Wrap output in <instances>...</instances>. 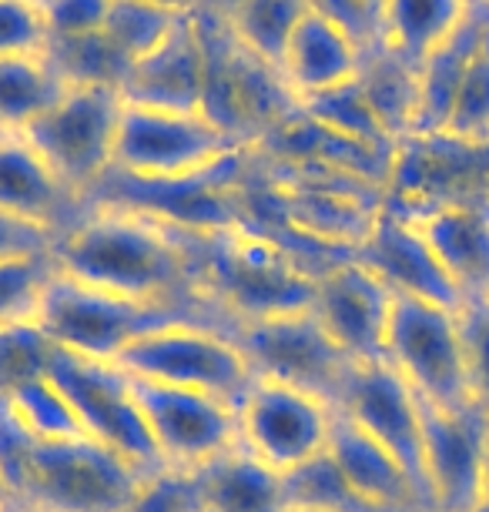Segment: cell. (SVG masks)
<instances>
[{
    "instance_id": "cell-1",
    "label": "cell",
    "mask_w": 489,
    "mask_h": 512,
    "mask_svg": "<svg viewBox=\"0 0 489 512\" xmlns=\"http://www.w3.org/2000/svg\"><path fill=\"white\" fill-rule=\"evenodd\" d=\"M54 265L57 272L84 285L134 302L188 305L222 318L198 292L185 231H175L138 211L84 208V215L64 235H57Z\"/></svg>"
},
{
    "instance_id": "cell-2",
    "label": "cell",
    "mask_w": 489,
    "mask_h": 512,
    "mask_svg": "<svg viewBox=\"0 0 489 512\" xmlns=\"http://www.w3.org/2000/svg\"><path fill=\"white\" fill-rule=\"evenodd\" d=\"M198 292L228 328L255 318L312 308L315 278L299 258L252 228H228L212 235L185 231Z\"/></svg>"
},
{
    "instance_id": "cell-3",
    "label": "cell",
    "mask_w": 489,
    "mask_h": 512,
    "mask_svg": "<svg viewBox=\"0 0 489 512\" xmlns=\"http://www.w3.org/2000/svg\"><path fill=\"white\" fill-rule=\"evenodd\" d=\"M255 168V148H238L212 168L185 178H134L111 168L88 195L84 208H124L175 231L212 235L242 228L245 185Z\"/></svg>"
},
{
    "instance_id": "cell-4",
    "label": "cell",
    "mask_w": 489,
    "mask_h": 512,
    "mask_svg": "<svg viewBox=\"0 0 489 512\" xmlns=\"http://www.w3.org/2000/svg\"><path fill=\"white\" fill-rule=\"evenodd\" d=\"M191 14H195L201 47H205L201 114L242 148H258V141L289 118L299 104L285 88L278 67L238 41L228 21L208 0Z\"/></svg>"
},
{
    "instance_id": "cell-5",
    "label": "cell",
    "mask_w": 489,
    "mask_h": 512,
    "mask_svg": "<svg viewBox=\"0 0 489 512\" xmlns=\"http://www.w3.org/2000/svg\"><path fill=\"white\" fill-rule=\"evenodd\" d=\"M181 322H208L228 328L222 318L201 312V308L134 302V298L84 285L78 278L57 272V268L47 278L41 305H37V325L44 328L54 345L101 362H114L141 335Z\"/></svg>"
},
{
    "instance_id": "cell-6",
    "label": "cell",
    "mask_w": 489,
    "mask_h": 512,
    "mask_svg": "<svg viewBox=\"0 0 489 512\" xmlns=\"http://www.w3.org/2000/svg\"><path fill=\"white\" fill-rule=\"evenodd\" d=\"M114 365L138 379L205 392L232 405L242 402L258 379L235 335L208 322H181L141 335Z\"/></svg>"
},
{
    "instance_id": "cell-7",
    "label": "cell",
    "mask_w": 489,
    "mask_h": 512,
    "mask_svg": "<svg viewBox=\"0 0 489 512\" xmlns=\"http://www.w3.org/2000/svg\"><path fill=\"white\" fill-rule=\"evenodd\" d=\"M141 472L121 452L81 436L37 442L17 506L34 512H124Z\"/></svg>"
},
{
    "instance_id": "cell-8",
    "label": "cell",
    "mask_w": 489,
    "mask_h": 512,
    "mask_svg": "<svg viewBox=\"0 0 489 512\" xmlns=\"http://www.w3.org/2000/svg\"><path fill=\"white\" fill-rule=\"evenodd\" d=\"M386 362L409 382L419 399L436 409L463 412L476 405L469 392L459 315L453 308L409 295L392 298Z\"/></svg>"
},
{
    "instance_id": "cell-9",
    "label": "cell",
    "mask_w": 489,
    "mask_h": 512,
    "mask_svg": "<svg viewBox=\"0 0 489 512\" xmlns=\"http://www.w3.org/2000/svg\"><path fill=\"white\" fill-rule=\"evenodd\" d=\"M124 98L111 88H67L21 138L47 161L64 188L84 195L114 168Z\"/></svg>"
},
{
    "instance_id": "cell-10",
    "label": "cell",
    "mask_w": 489,
    "mask_h": 512,
    "mask_svg": "<svg viewBox=\"0 0 489 512\" xmlns=\"http://www.w3.org/2000/svg\"><path fill=\"white\" fill-rule=\"evenodd\" d=\"M47 375L64 392V399L71 402L74 415L81 419L84 432L91 439L121 452L141 472L161 466V456L155 442H151L145 415H141L138 402H134L131 375L121 365L88 359V355L54 345L51 362H47Z\"/></svg>"
},
{
    "instance_id": "cell-11",
    "label": "cell",
    "mask_w": 489,
    "mask_h": 512,
    "mask_svg": "<svg viewBox=\"0 0 489 512\" xmlns=\"http://www.w3.org/2000/svg\"><path fill=\"white\" fill-rule=\"evenodd\" d=\"M232 335L258 379L292 385L319 395L329 405H339L352 362L329 338L312 308L238 322Z\"/></svg>"
},
{
    "instance_id": "cell-12",
    "label": "cell",
    "mask_w": 489,
    "mask_h": 512,
    "mask_svg": "<svg viewBox=\"0 0 489 512\" xmlns=\"http://www.w3.org/2000/svg\"><path fill=\"white\" fill-rule=\"evenodd\" d=\"M242 144L201 111H158L124 101L114 168L134 178H185L212 168Z\"/></svg>"
},
{
    "instance_id": "cell-13",
    "label": "cell",
    "mask_w": 489,
    "mask_h": 512,
    "mask_svg": "<svg viewBox=\"0 0 489 512\" xmlns=\"http://www.w3.org/2000/svg\"><path fill=\"white\" fill-rule=\"evenodd\" d=\"M131 392L155 442L161 466L205 469L225 452H232L238 436V405L205 392L175 389L131 375Z\"/></svg>"
},
{
    "instance_id": "cell-14",
    "label": "cell",
    "mask_w": 489,
    "mask_h": 512,
    "mask_svg": "<svg viewBox=\"0 0 489 512\" xmlns=\"http://www.w3.org/2000/svg\"><path fill=\"white\" fill-rule=\"evenodd\" d=\"M332 419L335 405L272 379H255L238 402L242 446L282 476L322 456L329 446Z\"/></svg>"
},
{
    "instance_id": "cell-15",
    "label": "cell",
    "mask_w": 489,
    "mask_h": 512,
    "mask_svg": "<svg viewBox=\"0 0 489 512\" xmlns=\"http://www.w3.org/2000/svg\"><path fill=\"white\" fill-rule=\"evenodd\" d=\"M335 409L349 415L362 432H369L379 446H386L402 462V469L416 482L419 496L433 509V496H429V479H426L423 412H419V395L409 389V382L386 359L352 362L349 379H345V389Z\"/></svg>"
},
{
    "instance_id": "cell-16",
    "label": "cell",
    "mask_w": 489,
    "mask_h": 512,
    "mask_svg": "<svg viewBox=\"0 0 489 512\" xmlns=\"http://www.w3.org/2000/svg\"><path fill=\"white\" fill-rule=\"evenodd\" d=\"M392 298L396 292L372 268L349 258L319 275L312 312L349 362H379L386 359Z\"/></svg>"
},
{
    "instance_id": "cell-17",
    "label": "cell",
    "mask_w": 489,
    "mask_h": 512,
    "mask_svg": "<svg viewBox=\"0 0 489 512\" xmlns=\"http://www.w3.org/2000/svg\"><path fill=\"white\" fill-rule=\"evenodd\" d=\"M423 412L426 479L436 512H476L483 486L489 415L483 409L449 412L419 399Z\"/></svg>"
},
{
    "instance_id": "cell-18",
    "label": "cell",
    "mask_w": 489,
    "mask_h": 512,
    "mask_svg": "<svg viewBox=\"0 0 489 512\" xmlns=\"http://www.w3.org/2000/svg\"><path fill=\"white\" fill-rule=\"evenodd\" d=\"M356 258L366 268H372L396 295L423 298V302L453 308V312L463 308V292L449 278L436 251L429 248L426 235L416 228V221L406 211H399L389 201L379 208Z\"/></svg>"
},
{
    "instance_id": "cell-19",
    "label": "cell",
    "mask_w": 489,
    "mask_h": 512,
    "mask_svg": "<svg viewBox=\"0 0 489 512\" xmlns=\"http://www.w3.org/2000/svg\"><path fill=\"white\" fill-rule=\"evenodd\" d=\"M399 211H406L426 235L429 248L463 292V302L489 298V198H439Z\"/></svg>"
},
{
    "instance_id": "cell-20",
    "label": "cell",
    "mask_w": 489,
    "mask_h": 512,
    "mask_svg": "<svg viewBox=\"0 0 489 512\" xmlns=\"http://www.w3.org/2000/svg\"><path fill=\"white\" fill-rule=\"evenodd\" d=\"M121 98L138 108L158 111H201L205 98V47L195 14L178 17L161 47L131 64Z\"/></svg>"
},
{
    "instance_id": "cell-21",
    "label": "cell",
    "mask_w": 489,
    "mask_h": 512,
    "mask_svg": "<svg viewBox=\"0 0 489 512\" xmlns=\"http://www.w3.org/2000/svg\"><path fill=\"white\" fill-rule=\"evenodd\" d=\"M359 67L362 47L335 21L305 7L292 27L289 41L282 47L278 74H282L295 104H305L325 91H335L342 84L356 81Z\"/></svg>"
},
{
    "instance_id": "cell-22",
    "label": "cell",
    "mask_w": 489,
    "mask_h": 512,
    "mask_svg": "<svg viewBox=\"0 0 489 512\" xmlns=\"http://www.w3.org/2000/svg\"><path fill=\"white\" fill-rule=\"evenodd\" d=\"M325 452L339 466L345 482L379 512H433L402 462L339 409H335Z\"/></svg>"
},
{
    "instance_id": "cell-23",
    "label": "cell",
    "mask_w": 489,
    "mask_h": 512,
    "mask_svg": "<svg viewBox=\"0 0 489 512\" xmlns=\"http://www.w3.org/2000/svg\"><path fill=\"white\" fill-rule=\"evenodd\" d=\"M0 208L64 235L84 215V201L47 168L21 134H0Z\"/></svg>"
},
{
    "instance_id": "cell-24",
    "label": "cell",
    "mask_w": 489,
    "mask_h": 512,
    "mask_svg": "<svg viewBox=\"0 0 489 512\" xmlns=\"http://www.w3.org/2000/svg\"><path fill=\"white\" fill-rule=\"evenodd\" d=\"M486 21H489V7H473L466 14V21L419 61V98H416V118H412L409 138H439L443 134L449 111H453V101L459 94V84L466 77V67L473 61L479 37L486 31Z\"/></svg>"
},
{
    "instance_id": "cell-25",
    "label": "cell",
    "mask_w": 489,
    "mask_h": 512,
    "mask_svg": "<svg viewBox=\"0 0 489 512\" xmlns=\"http://www.w3.org/2000/svg\"><path fill=\"white\" fill-rule=\"evenodd\" d=\"M285 476L252 456L242 442L205 466V512H285Z\"/></svg>"
},
{
    "instance_id": "cell-26",
    "label": "cell",
    "mask_w": 489,
    "mask_h": 512,
    "mask_svg": "<svg viewBox=\"0 0 489 512\" xmlns=\"http://www.w3.org/2000/svg\"><path fill=\"white\" fill-rule=\"evenodd\" d=\"M469 11V0H382L379 44L419 67L433 47L466 21Z\"/></svg>"
},
{
    "instance_id": "cell-27",
    "label": "cell",
    "mask_w": 489,
    "mask_h": 512,
    "mask_svg": "<svg viewBox=\"0 0 489 512\" xmlns=\"http://www.w3.org/2000/svg\"><path fill=\"white\" fill-rule=\"evenodd\" d=\"M67 84L44 54L0 57V134H24L64 98Z\"/></svg>"
},
{
    "instance_id": "cell-28",
    "label": "cell",
    "mask_w": 489,
    "mask_h": 512,
    "mask_svg": "<svg viewBox=\"0 0 489 512\" xmlns=\"http://www.w3.org/2000/svg\"><path fill=\"white\" fill-rule=\"evenodd\" d=\"M359 84L382 124L396 134V141H409L419 98V67L406 61V57H399L396 51H389L386 44H376L369 51H362Z\"/></svg>"
},
{
    "instance_id": "cell-29",
    "label": "cell",
    "mask_w": 489,
    "mask_h": 512,
    "mask_svg": "<svg viewBox=\"0 0 489 512\" xmlns=\"http://www.w3.org/2000/svg\"><path fill=\"white\" fill-rule=\"evenodd\" d=\"M47 64L67 88H111L121 91L131 74V57L121 54L108 41V34H81V37H51L44 47Z\"/></svg>"
},
{
    "instance_id": "cell-30",
    "label": "cell",
    "mask_w": 489,
    "mask_h": 512,
    "mask_svg": "<svg viewBox=\"0 0 489 512\" xmlns=\"http://www.w3.org/2000/svg\"><path fill=\"white\" fill-rule=\"evenodd\" d=\"M299 108L309 114L312 121H319L322 128L342 134V138L359 141V144H366V148L382 151V154H399L396 134L382 124L376 108H372V101L366 98V91H362L359 77L349 84H342V88L325 91L319 98L299 104Z\"/></svg>"
},
{
    "instance_id": "cell-31",
    "label": "cell",
    "mask_w": 489,
    "mask_h": 512,
    "mask_svg": "<svg viewBox=\"0 0 489 512\" xmlns=\"http://www.w3.org/2000/svg\"><path fill=\"white\" fill-rule=\"evenodd\" d=\"M305 11V0H235L228 11H218L245 47L278 67L282 47L289 41L295 21Z\"/></svg>"
},
{
    "instance_id": "cell-32",
    "label": "cell",
    "mask_w": 489,
    "mask_h": 512,
    "mask_svg": "<svg viewBox=\"0 0 489 512\" xmlns=\"http://www.w3.org/2000/svg\"><path fill=\"white\" fill-rule=\"evenodd\" d=\"M439 138L466 144V148H489V21Z\"/></svg>"
},
{
    "instance_id": "cell-33",
    "label": "cell",
    "mask_w": 489,
    "mask_h": 512,
    "mask_svg": "<svg viewBox=\"0 0 489 512\" xmlns=\"http://www.w3.org/2000/svg\"><path fill=\"white\" fill-rule=\"evenodd\" d=\"M4 399L11 402L17 419L24 422V429L31 432L37 442H67V439L88 436L81 419L74 415L71 402H67L64 392L51 382V375H41V379L21 385V389L4 395Z\"/></svg>"
},
{
    "instance_id": "cell-34",
    "label": "cell",
    "mask_w": 489,
    "mask_h": 512,
    "mask_svg": "<svg viewBox=\"0 0 489 512\" xmlns=\"http://www.w3.org/2000/svg\"><path fill=\"white\" fill-rule=\"evenodd\" d=\"M285 496H289V506H312L325 512H379L345 482L329 452L285 472Z\"/></svg>"
},
{
    "instance_id": "cell-35",
    "label": "cell",
    "mask_w": 489,
    "mask_h": 512,
    "mask_svg": "<svg viewBox=\"0 0 489 512\" xmlns=\"http://www.w3.org/2000/svg\"><path fill=\"white\" fill-rule=\"evenodd\" d=\"M178 17L185 14L165 11V7L148 4V0H111L104 34H108V41L121 54H128L131 61H141V57L161 47V41L175 31Z\"/></svg>"
},
{
    "instance_id": "cell-36",
    "label": "cell",
    "mask_w": 489,
    "mask_h": 512,
    "mask_svg": "<svg viewBox=\"0 0 489 512\" xmlns=\"http://www.w3.org/2000/svg\"><path fill=\"white\" fill-rule=\"evenodd\" d=\"M54 342L37 325V318L0 325V395H11L21 385L47 375Z\"/></svg>"
},
{
    "instance_id": "cell-37",
    "label": "cell",
    "mask_w": 489,
    "mask_h": 512,
    "mask_svg": "<svg viewBox=\"0 0 489 512\" xmlns=\"http://www.w3.org/2000/svg\"><path fill=\"white\" fill-rule=\"evenodd\" d=\"M124 512H205V469L158 466L145 472Z\"/></svg>"
},
{
    "instance_id": "cell-38",
    "label": "cell",
    "mask_w": 489,
    "mask_h": 512,
    "mask_svg": "<svg viewBox=\"0 0 489 512\" xmlns=\"http://www.w3.org/2000/svg\"><path fill=\"white\" fill-rule=\"evenodd\" d=\"M54 268V255L0 262V325L37 318V305Z\"/></svg>"
},
{
    "instance_id": "cell-39",
    "label": "cell",
    "mask_w": 489,
    "mask_h": 512,
    "mask_svg": "<svg viewBox=\"0 0 489 512\" xmlns=\"http://www.w3.org/2000/svg\"><path fill=\"white\" fill-rule=\"evenodd\" d=\"M456 315L466 352L469 392H473L476 409L489 415V298H469Z\"/></svg>"
},
{
    "instance_id": "cell-40",
    "label": "cell",
    "mask_w": 489,
    "mask_h": 512,
    "mask_svg": "<svg viewBox=\"0 0 489 512\" xmlns=\"http://www.w3.org/2000/svg\"><path fill=\"white\" fill-rule=\"evenodd\" d=\"M51 31L41 0H0V57L44 54Z\"/></svg>"
},
{
    "instance_id": "cell-41",
    "label": "cell",
    "mask_w": 489,
    "mask_h": 512,
    "mask_svg": "<svg viewBox=\"0 0 489 512\" xmlns=\"http://www.w3.org/2000/svg\"><path fill=\"white\" fill-rule=\"evenodd\" d=\"M34 449H37V439L24 429V422L17 419V412L11 409V402L0 395V472L11 482L14 496H21Z\"/></svg>"
},
{
    "instance_id": "cell-42",
    "label": "cell",
    "mask_w": 489,
    "mask_h": 512,
    "mask_svg": "<svg viewBox=\"0 0 489 512\" xmlns=\"http://www.w3.org/2000/svg\"><path fill=\"white\" fill-rule=\"evenodd\" d=\"M41 11L51 37H81L104 31L111 0H41Z\"/></svg>"
},
{
    "instance_id": "cell-43",
    "label": "cell",
    "mask_w": 489,
    "mask_h": 512,
    "mask_svg": "<svg viewBox=\"0 0 489 512\" xmlns=\"http://www.w3.org/2000/svg\"><path fill=\"white\" fill-rule=\"evenodd\" d=\"M54 241H57V235L51 228L0 208V262L54 255Z\"/></svg>"
},
{
    "instance_id": "cell-44",
    "label": "cell",
    "mask_w": 489,
    "mask_h": 512,
    "mask_svg": "<svg viewBox=\"0 0 489 512\" xmlns=\"http://www.w3.org/2000/svg\"><path fill=\"white\" fill-rule=\"evenodd\" d=\"M305 7L339 24L362 51L379 44V14L369 7V0H305Z\"/></svg>"
},
{
    "instance_id": "cell-45",
    "label": "cell",
    "mask_w": 489,
    "mask_h": 512,
    "mask_svg": "<svg viewBox=\"0 0 489 512\" xmlns=\"http://www.w3.org/2000/svg\"><path fill=\"white\" fill-rule=\"evenodd\" d=\"M148 4H158V7H165V11H175V14H191V11H198L205 0H148Z\"/></svg>"
},
{
    "instance_id": "cell-46",
    "label": "cell",
    "mask_w": 489,
    "mask_h": 512,
    "mask_svg": "<svg viewBox=\"0 0 489 512\" xmlns=\"http://www.w3.org/2000/svg\"><path fill=\"white\" fill-rule=\"evenodd\" d=\"M17 506V496L11 489V482L4 479V472H0V512H11Z\"/></svg>"
},
{
    "instance_id": "cell-47",
    "label": "cell",
    "mask_w": 489,
    "mask_h": 512,
    "mask_svg": "<svg viewBox=\"0 0 489 512\" xmlns=\"http://www.w3.org/2000/svg\"><path fill=\"white\" fill-rule=\"evenodd\" d=\"M476 512H489V446H486V466H483V486H479V506Z\"/></svg>"
},
{
    "instance_id": "cell-48",
    "label": "cell",
    "mask_w": 489,
    "mask_h": 512,
    "mask_svg": "<svg viewBox=\"0 0 489 512\" xmlns=\"http://www.w3.org/2000/svg\"><path fill=\"white\" fill-rule=\"evenodd\" d=\"M285 512H325V509H312V506H289Z\"/></svg>"
},
{
    "instance_id": "cell-49",
    "label": "cell",
    "mask_w": 489,
    "mask_h": 512,
    "mask_svg": "<svg viewBox=\"0 0 489 512\" xmlns=\"http://www.w3.org/2000/svg\"><path fill=\"white\" fill-rule=\"evenodd\" d=\"M369 7H372L376 14H382V0H369Z\"/></svg>"
},
{
    "instance_id": "cell-50",
    "label": "cell",
    "mask_w": 489,
    "mask_h": 512,
    "mask_svg": "<svg viewBox=\"0 0 489 512\" xmlns=\"http://www.w3.org/2000/svg\"><path fill=\"white\" fill-rule=\"evenodd\" d=\"M469 7H489V0H469Z\"/></svg>"
},
{
    "instance_id": "cell-51",
    "label": "cell",
    "mask_w": 489,
    "mask_h": 512,
    "mask_svg": "<svg viewBox=\"0 0 489 512\" xmlns=\"http://www.w3.org/2000/svg\"><path fill=\"white\" fill-rule=\"evenodd\" d=\"M11 512H34V509H21V506H14Z\"/></svg>"
}]
</instances>
